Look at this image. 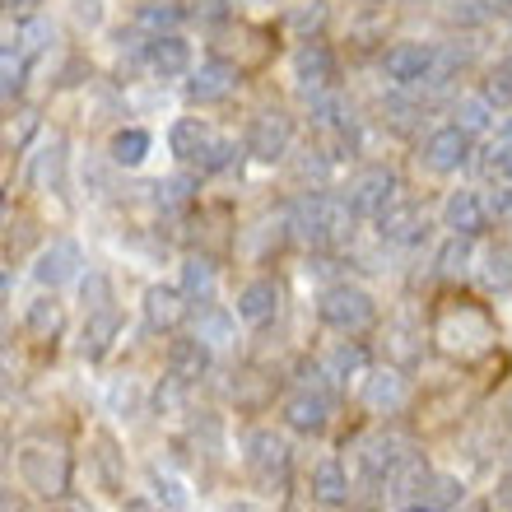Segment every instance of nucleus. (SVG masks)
<instances>
[{
    "mask_svg": "<svg viewBox=\"0 0 512 512\" xmlns=\"http://www.w3.org/2000/svg\"><path fill=\"white\" fill-rule=\"evenodd\" d=\"M391 196V173H364L354 182V210H382Z\"/></svg>",
    "mask_w": 512,
    "mask_h": 512,
    "instance_id": "9b49d317",
    "label": "nucleus"
},
{
    "mask_svg": "<svg viewBox=\"0 0 512 512\" xmlns=\"http://www.w3.org/2000/svg\"><path fill=\"white\" fill-rule=\"evenodd\" d=\"M75 14H80V24H98V19H103L98 0H75Z\"/></svg>",
    "mask_w": 512,
    "mask_h": 512,
    "instance_id": "a878e982",
    "label": "nucleus"
},
{
    "mask_svg": "<svg viewBox=\"0 0 512 512\" xmlns=\"http://www.w3.org/2000/svg\"><path fill=\"white\" fill-rule=\"evenodd\" d=\"M317 485H322V489H317L322 499H340V480H336V471H331V466H326V471L317 475Z\"/></svg>",
    "mask_w": 512,
    "mask_h": 512,
    "instance_id": "b1692460",
    "label": "nucleus"
},
{
    "mask_svg": "<svg viewBox=\"0 0 512 512\" xmlns=\"http://www.w3.org/2000/svg\"><path fill=\"white\" fill-rule=\"evenodd\" d=\"M187 289H210V270H205V261H191L187 266Z\"/></svg>",
    "mask_w": 512,
    "mask_h": 512,
    "instance_id": "5701e85b",
    "label": "nucleus"
},
{
    "mask_svg": "<svg viewBox=\"0 0 512 512\" xmlns=\"http://www.w3.org/2000/svg\"><path fill=\"white\" fill-rule=\"evenodd\" d=\"M499 154H503V159H499V163H503V173H508V177H512V140H508V145H503V149H499Z\"/></svg>",
    "mask_w": 512,
    "mask_h": 512,
    "instance_id": "bb28decb",
    "label": "nucleus"
},
{
    "mask_svg": "<svg viewBox=\"0 0 512 512\" xmlns=\"http://www.w3.org/2000/svg\"><path fill=\"white\" fill-rule=\"evenodd\" d=\"M247 149H252L256 159H280L284 149H289V122H284L280 112H266V117H256L252 135H247Z\"/></svg>",
    "mask_w": 512,
    "mask_h": 512,
    "instance_id": "7ed1b4c3",
    "label": "nucleus"
},
{
    "mask_svg": "<svg viewBox=\"0 0 512 512\" xmlns=\"http://www.w3.org/2000/svg\"><path fill=\"white\" fill-rule=\"evenodd\" d=\"M159 196H163L168 205H182V201L191 196V182H187V177H173L168 187H159Z\"/></svg>",
    "mask_w": 512,
    "mask_h": 512,
    "instance_id": "4be33fe9",
    "label": "nucleus"
},
{
    "mask_svg": "<svg viewBox=\"0 0 512 512\" xmlns=\"http://www.w3.org/2000/svg\"><path fill=\"white\" fill-rule=\"evenodd\" d=\"M275 284L270 280H256V284H247L243 289V303H238V312H243L247 322H266L270 312H275Z\"/></svg>",
    "mask_w": 512,
    "mask_h": 512,
    "instance_id": "9d476101",
    "label": "nucleus"
},
{
    "mask_svg": "<svg viewBox=\"0 0 512 512\" xmlns=\"http://www.w3.org/2000/svg\"><path fill=\"white\" fill-rule=\"evenodd\" d=\"M443 219L452 233H480L485 229V201L475 191H452L443 205Z\"/></svg>",
    "mask_w": 512,
    "mask_h": 512,
    "instance_id": "39448f33",
    "label": "nucleus"
},
{
    "mask_svg": "<svg viewBox=\"0 0 512 512\" xmlns=\"http://www.w3.org/2000/svg\"><path fill=\"white\" fill-rule=\"evenodd\" d=\"M233 154H238V149H233L229 140H210V145L201 149V159H196V163H201L205 173H219V168H229V163H233Z\"/></svg>",
    "mask_w": 512,
    "mask_h": 512,
    "instance_id": "2eb2a0df",
    "label": "nucleus"
},
{
    "mask_svg": "<svg viewBox=\"0 0 512 512\" xmlns=\"http://www.w3.org/2000/svg\"><path fill=\"white\" fill-rule=\"evenodd\" d=\"M322 19H326L322 5H312V10H298V14H294V24H298V28H322Z\"/></svg>",
    "mask_w": 512,
    "mask_h": 512,
    "instance_id": "393cba45",
    "label": "nucleus"
},
{
    "mask_svg": "<svg viewBox=\"0 0 512 512\" xmlns=\"http://www.w3.org/2000/svg\"><path fill=\"white\" fill-rule=\"evenodd\" d=\"M149 66L159 70L163 80H173V75H182V70L191 66V47L177 38V33H159L154 47H149Z\"/></svg>",
    "mask_w": 512,
    "mask_h": 512,
    "instance_id": "0eeeda50",
    "label": "nucleus"
},
{
    "mask_svg": "<svg viewBox=\"0 0 512 512\" xmlns=\"http://www.w3.org/2000/svg\"><path fill=\"white\" fill-rule=\"evenodd\" d=\"M70 270H75V247H70V243H56L52 252H42L38 280H42V284H61Z\"/></svg>",
    "mask_w": 512,
    "mask_h": 512,
    "instance_id": "ddd939ff",
    "label": "nucleus"
},
{
    "mask_svg": "<svg viewBox=\"0 0 512 512\" xmlns=\"http://www.w3.org/2000/svg\"><path fill=\"white\" fill-rule=\"evenodd\" d=\"M19 84H24V61H19V52L14 47H5V94H19Z\"/></svg>",
    "mask_w": 512,
    "mask_h": 512,
    "instance_id": "aec40b11",
    "label": "nucleus"
},
{
    "mask_svg": "<svg viewBox=\"0 0 512 512\" xmlns=\"http://www.w3.org/2000/svg\"><path fill=\"white\" fill-rule=\"evenodd\" d=\"M466 154H471V131L466 126H443V131H433L424 140V163L433 173H457Z\"/></svg>",
    "mask_w": 512,
    "mask_h": 512,
    "instance_id": "f257e3e1",
    "label": "nucleus"
},
{
    "mask_svg": "<svg viewBox=\"0 0 512 512\" xmlns=\"http://www.w3.org/2000/svg\"><path fill=\"white\" fill-rule=\"evenodd\" d=\"M61 168H66V140H52V145L38 154V163H33V177L47 182V177H61Z\"/></svg>",
    "mask_w": 512,
    "mask_h": 512,
    "instance_id": "4468645a",
    "label": "nucleus"
},
{
    "mask_svg": "<svg viewBox=\"0 0 512 512\" xmlns=\"http://www.w3.org/2000/svg\"><path fill=\"white\" fill-rule=\"evenodd\" d=\"M331 75H336V61H331V52H326L322 42H308V47L298 52V80L331 84Z\"/></svg>",
    "mask_w": 512,
    "mask_h": 512,
    "instance_id": "6e6552de",
    "label": "nucleus"
},
{
    "mask_svg": "<svg viewBox=\"0 0 512 512\" xmlns=\"http://www.w3.org/2000/svg\"><path fill=\"white\" fill-rule=\"evenodd\" d=\"M410 512H424V508H410Z\"/></svg>",
    "mask_w": 512,
    "mask_h": 512,
    "instance_id": "c85d7f7f",
    "label": "nucleus"
},
{
    "mask_svg": "<svg viewBox=\"0 0 512 512\" xmlns=\"http://www.w3.org/2000/svg\"><path fill=\"white\" fill-rule=\"evenodd\" d=\"M229 94H233V70L224 66V61L201 66L196 75H191V84H187L191 103H219V98H229Z\"/></svg>",
    "mask_w": 512,
    "mask_h": 512,
    "instance_id": "20e7f679",
    "label": "nucleus"
},
{
    "mask_svg": "<svg viewBox=\"0 0 512 512\" xmlns=\"http://www.w3.org/2000/svg\"><path fill=\"white\" fill-rule=\"evenodd\" d=\"M19 38H24V52H42L47 38H52V28L42 24V19H28V24L19 28Z\"/></svg>",
    "mask_w": 512,
    "mask_h": 512,
    "instance_id": "6ab92c4d",
    "label": "nucleus"
},
{
    "mask_svg": "<svg viewBox=\"0 0 512 512\" xmlns=\"http://www.w3.org/2000/svg\"><path fill=\"white\" fill-rule=\"evenodd\" d=\"M149 154V131H140V126H131V131H117V140H112V159L126 163V168H140Z\"/></svg>",
    "mask_w": 512,
    "mask_h": 512,
    "instance_id": "f8f14e48",
    "label": "nucleus"
},
{
    "mask_svg": "<svg viewBox=\"0 0 512 512\" xmlns=\"http://www.w3.org/2000/svg\"><path fill=\"white\" fill-rule=\"evenodd\" d=\"M10 5H19V10H24V5H38V0H10Z\"/></svg>",
    "mask_w": 512,
    "mask_h": 512,
    "instance_id": "cd10ccee",
    "label": "nucleus"
},
{
    "mask_svg": "<svg viewBox=\"0 0 512 512\" xmlns=\"http://www.w3.org/2000/svg\"><path fill=\"white\" fill-rule=\"evenodd\" d=\"M489 98H494V103H512V61L503 70H494V80H489Z\"/></svg>",
    "mask_w": 512,
    "mask_h": 512,
    "instance_id": "412c9836",
    "label": "nucleus"
},
{
    "mask_svg": "<svg viewBox=\"0 0 512 512\" xmlns=\"http://www.w3.org/2000/svg\"><path fill=\"white\" fill-rule=\"evenodd\" d=\"M368 312H373V308H368V298L359 294V289H336V294L322 303V317H326V322L345 326V331H350V326H364Z\"/></svg>",
    "mask_w": 512,
    "mask_h": 512,
    "instance_id": "423d86ee",
    "label": "nucleus"
},
{
    "mask_svg": "<svg viewBox=\"0 0 512 512\" xmlns=\"http://www.w3.org/2000/svg\"><path fill=\"white\" fill-rule=\"evenodd\" d=\"M382 70H387V80H396V84H419V80H429L433 52L424 47V42H401V47H391L387 52Z\"/></svg>",
    "mask_w": 512,
    "mask_h": 512,
    "instance_id": "f03ea898",
    "label": "nucleus"
},
{
    "mask_svg": "<svg viewBox=\"0 0 512 512\" xmlns=\"http://www.w3.org/2000/svg\"><path fill=\"white\" fill-rule=\"evenodd\" d=\"M177 294L173 289H168V294H163V289H154V294H149V317H154V322H177Z\"/></svg>",
    "mask_w": 512,
    "mask_h": 512,
    "instance_id": "f3484780",
    "label": "nucleus"
},
{
    "mask_svg": "<svg viewBox=\"0 0 512 512\" xmlns=\"http://www.w3.org/2000/svg\"><path fill=\"white\" fill-rule=\"evenodd\" d=\"M177 19H182V10H177V5H149V10L140 14V24H145V28H173Z\"/></svg>",
    "mask_w": 512,
    "mask_h": 512,
    "instance_id": "a211bd4d",
    "label": "nucleus"
},
{
    "mask_svg": "<svg viewBox=\"0 0 512 512\" xmlns=\"http://www.w3.org/2000/svg\"><path fill=\"white\" fill-rule=\"evenodd\" d=\"M168 145H173V154L177 159H201V149L210 145V131H205L201 122H177L173 131H168Z\"/></svg>",
    "mask_w": 512,
    "mask_h": 512,
    "instance_id": "1a4fd4ad",
    "label": "nucleus"
},
{
    "mask_svg": "<svg viewBox=\"0 0 512 512\" xmlns=\"http://www.w3.org/2000/svg\"><path fill=\"white\" fill-rule=\"evenodd\" d=\"M457 126H466V131H485L489 126V103L485 98H466L457 108Z\"/></svg>",
    "mask_w": 512,
    "mask_h": 512,
    "instance_id": "dca6fc26",
    "label": "nucleus"
}]
</instances>
